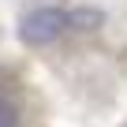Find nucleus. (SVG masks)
Segmentation results:
<instances>
[{
  "mask_svg": "<svg viewBox=\"0 0 127 127\" xmlns=\"http://www.w3.org/2000/svg\"><path fill=\"white\" fill-rule=\"evenodd\" d=\"M67 30H71V11L52 8V4L49 8H34V11H26L19 19V37L30 49H45V45L60 41Z\"/></svg>",
  "mask_w": 127,
  "mask_h": 127,
  "instance_id": "obj_1",
  "label": "nucleus"
},
{
  "mask_svg": "<svg viewBox=\"0 0 127 127\" xmlns=\"http://www.w3.org/2000/svg\"><path fill=\"white\" fill-rule=\"evenodd\" d=\"M19 123V112H15V105L8 101V97H0V127H15Z\"/></svg>",
  "mask_w": 127,
  "mask_h": 127,
  "instance_id": "obj_2",
  "label": "nucleus"
}]
</instances>
